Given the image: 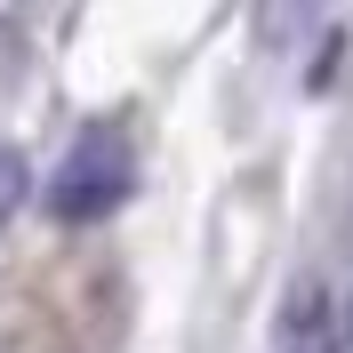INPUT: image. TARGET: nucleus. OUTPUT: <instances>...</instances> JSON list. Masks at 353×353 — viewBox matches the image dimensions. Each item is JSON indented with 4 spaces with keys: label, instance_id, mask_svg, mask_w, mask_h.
I'll return each mask as SVG.
<instances>
[{
    "label": "nucleus",
    "instance_id": "obj_1",
    "mask_svg": "<svg viewBox=\"0 0 353 353\" xmlns=\"http://www.w3.org/2000/svg\"><path fill=\"white\" fill-rule=\"evenodd\" d=\"M137 185V153H129V137L121 129H81L72 137V153L57 161V176H48V217H65V225H88V217H105V209H121Z\"/></svg>",
    "mask_w": 353,
    "mask_h": 353
},
{
    "label": "nucleus",
    "instance_id": "obj_2",
    "mask_svg": "<svg viewBox=\"0 0 353 353\" xmlns=\"http://www.w3.org/2000/svg\"><path fill=\"white\" fill-rule=\"evenodd\" d=\"M337 345V321H330V297L321 281L289 289V313H281V353H330Z\"/></svg>",
    "mask_w": 353,
    "mask_h": 353
},
{
    "label": "nucleus",
    "instance_id": "obj_3",
    "mask_svg": "<svg viewBox=\"0 0 353 353\" xmlns=\"http://www.w3.org/2000/svg\"><path fill=\"white\" fill-rule=\"evenodd\" d=\"M17 185H24V169H17V161H0V217H8V201H17Z\"/></svg>",
    "mask_w": 353,
    "mask_h": 353
}]
</instances>
